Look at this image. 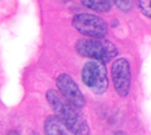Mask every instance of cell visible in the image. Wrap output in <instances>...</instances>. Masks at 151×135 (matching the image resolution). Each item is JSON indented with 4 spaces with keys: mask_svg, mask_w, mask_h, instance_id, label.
I'll return each instance as SVG.
<instances>
[{
    "mask_svg": "<svg viewBox=\"0 0 151 135\" xmlns=\"http://www.w3.org/2000/svg\"><path fill=\"white\" fill-rule=\"evenodd\" d=\"M87 8L97 12H108L112 8L111 0H80Z\"/></svg>",
    "mask_w": 151,
    "mask_h": 135,
    "instance_id": "8",
    "label": "cell"
},
{
    "mask_svg": "<svg viewBox=\"0 0 151 135\" xmlns=\"http://www.w3.org/2000/svg\"><path fill=\"white\" fill-rule=\"evenodd\" d=\"M45 97L55 115L62 120L72 135H91L88 120L81 109L72 105L53 89L47 90Z\"/></svg>",
    "mask_w": 151,
    "mask_h": 135,
    "instance_id": "1",
    "label": "cell"
},
{
    "mask_svg": "<svg viewBox=\"0 0 151 135\" xmlns=\"http://www.w3.org/2000/svg\"><path fill=\"white\" fill-rule=\"evenodd\" d=\"M6 135H20V134H19V132L16 131V130H10V131L7 132Z\"/></svg>",
    "mask_w": 151,
    "mask_h": 135,
    "instance_id": "11",
    "label": "cell"
},
{
    "mask_svg": "<svg viewBox=\"0 0 151 135\" xmlns=\"http://www.w3.org/2000/svg\"><path fill=\"white\" fill-rule=\"evenodd\" d=\"M112 135H127L125 133V132H123V131H116L114 134H112Z\"/></svg>",
    "mask_w": 151,
    "mask_h": 135,
    "instance_id": "12",
    "label": "cell"
},
{
    "mask_svg": "<svg viewBox=\"0 0 151 135\" xmlns=\"http://www.w3.org/2000/svg\"><path fill=\"white\" fill-rule=\"evenodd\" d=\"M84 85L95 95H103L109 88L107 68L105 63L97 60H89L82 70Z\"/></svg>",
    "mask_w": 151,
    "mask_h": 135,
    "instance_id": "3",
    "label": "cell"
},
{
    "mask_svg": "<svg viewBox=\"0 0 151 135\" xmlns=\"http://www.w3.org/2000/svg\"><path fill=\"white\" fill-rule=\"evenodd\" d=\"M75 48L81 56L103 63L110 62L119 53L115 43L105 38H81L76 43Z\"/></svg>",
    "mask_w": 151,
    "mask_h": 135,
    "instance_id": "2",
    "label": "cell"
},
{
    "mask_svg": "<svg viewBox=\"0 0 151 135\" xmlns=\"http://www.w3.org/2000/svg\"><path fill=\"white\" fill-rule=\"evenodd\" d=\"M43 131L45 135H70L72 133L65 127L63 121L55 115L47 117L43 124Z\"/></svg>",
    "mask_w": 151,
    "mask_h": 135,
    "instance_id": "7",
    "label": "cell"
},
{
    "mask_svg": "<svg viewBox=\"0 0 151 135\" xmlns=\"http://www.w3.org/2000/svg\"><path fill=\"white\" fill-rule=\"evenodd\" d=\"M117 8L123 12H129L133 8V0H112Z\"/></svg>",
    "mask_w": 151,
    "mask_h": 135,
    "instance_id": "9",
    "label": "cell"
},
{
    "mask_svg": "<svg viewBox=\"0 0 151 135\" xmlns=\"http://www.w3.org/2000/svg\"><path fill=\"white\" fill-rule=\"evenodd\" d=\"M72 24L78 32L90 38H105L108 34V23L95 14H76L72 18Z\"/></svg>",
    "mask_w": 151,
    "mask_h": 135,
    "instance_id": "4",
    "label": "cell"
},
{
    "mask_svg": "<svg viewBox=\"0 0 151 135\" xmlns=\"http://www.w3.org/2000/svg\"><path fill=\"white\" fill-rule=\"evenodd\" d=\"M137 5L143 15L151 18V0H137Z\"/></svg>",
    "mask_w": 151,
    "mask_h": 135,
    "instance_id": "10",
    "label": "cell"
},
{
    "mask_svg": "<svg viewBox=\"0 0 151 135\" xmlns=\"http://www.w3.org/2000/svg\"><path fill=\"white\" fill-rule=\"evenodd\" d=\"M58 91L67 101L75 107L82 109L86 106V99L81 89L69 74H60L55 81Z\"/></svg>",
    "mask_w": 151,
    "mask_h": 135,
    "instance_id": "6",
    "label": "cell"
},
{
    "mask_svg": "<svg viewBox=\"0 0 151 135\" xmlns=\"http://www.w3.org/2000/svg\"><path fill=\"white\" fill-rule=\"evenodd\" d=\"M111 75L115 91L120 97H127L131 87V68L125 58H120L113 62Z\"/></svg>",
    "mask_w": 151,
    "mask_h": 135,
    "instance_id": "5",
    "label": "cell"
}]
</instances>
